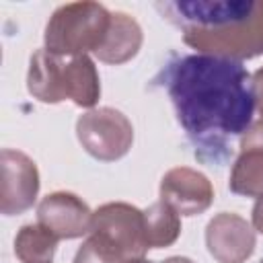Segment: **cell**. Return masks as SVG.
Listing matches in <instances>:
<instances>
[{"mask_svg":"<svg viewBox=\"0 0 263 263\" xmlns=\"http://www.w3.org/2000/svg\"><path fill=\"white\" fill-rule=\"evenodd\" d=\"M74 263H123V261L101 240L88 234V238L78 247L74 255Z\"/></svg>","mask_w":263,"mask_h":263,"instance_id":"16","label":"cell"},{"mask_svg":"<svg viewBox=\"0 0 263 263\" xmlns=\"http://www.w3.org/2000/svg\"><path fill=\"white\" fill-rule=\"evenodd\" d=\"M111 10L99 2H70L53 10L45 25L43 41L49 53L62 58L97 51L109 31Z\"/></svg>","mask_w":263,"mask_h":263,"instance_id":"3","label":"cell"},{"mask_svg":"<svg viewBox=\"0 0 263 263\" xmlns=\"http://www.w3.org/2000/svg\"><path fill=\"white\" fill-rule=\"evenodd\" d=\"M160 199L179 216H197L212 205L214 187L203 173L191 166H175L160 179Z\"/></svg>","mask_w":263,"mask_h":263,"instance_id":"8","label":"cell"},{"mask_svg":"<svg viewBox=\"0 0 263 263\" xmlns=\"http://www.w3.org/2000/svg\"><path fill=\"white\" fill-rule=\"evenodd\" d=\"M154 8L195 53L234 62L263 55V0H166Z\"/></svg>","mask_w":263,"mask_h":263,"instance_id":"2","label":"cell"},{"mask_svg":"<svg viewBox=\"0 0 263 263\" xmlns=\"http://www.w3.org/2000/svg\"><path fill=\"white\" fill-rule=\"evenodd\" d=\"M259 263H263V259H261V261H259Z\"/></svg>","mask_w":263,"mask_h":263,"instance_id":"21","label":"cell"},{"mask_svg":"<svg viewBox=\"0 0 263 263\" xmlns=\"http://www.w3.org/2000/svg\"><path fill=\"white\" fill-rule=\"evenodd\" d=\"M144 226L150 249L171 247L181 234V216L162 199L144 210Z\"/></svg>","mask_w":263,"mask_h":263,"instance_id":"15","label":"cell"},{"mask_svg":"<svg viewBox=\"0 0 263 263\" xmlns=\"http://www.w3.org/2000/svg\"><path fill=\"white\" fill-rule=\"evenodd\" d=\"M64 90L66 101L76 107L92 109L101 97V80L95 62L88 55L64 58Z\"/></svg>","mask_w":263,"mask_h":263,"instance_id":"13","label":"cell"},{"mask_svg":"<svg viewBox=\"0 0 263 263\" xmlns=\"http://www.w3.org/2000/svg\"><path fill=\"white\" fill-rule=\"evenodd\" d=\"M27 90L33 99L41 103H62L66 101L64 92V58L49 53L45 47L37 49L29 60L27 72Z\"/></svg>","mask_w":263,"mask_h":263,"instance_id":"11","label":"cell"},{"mask_svg":"<svg viewBox=\"0 0 263 263\" xmlns=\"http://www.w3.org/2000/svg\"><path fill=\"white\" fill-rule=\"evenodd\" d=\"M251 224L255 228V232L263 234V193L257 197L255 205H253V212H251Z\"/></svg>","mask_w":263,"mask_h":263,"instance_id":"18","label":"cell"},{"mask_svg":"<svg viewBox=\"0 0 263 263\" xmlns=\"http://www.w3.org/2000/svg\"><path fill=\"white\" fill-rule=\"evenodd\" d=\"M37 222L58 238H78L90 232L92 210L76 193L53 191L37 203Z\"/></svg>","mask_w":263,"mask_h":263,"instance_id":"9","label":"cell"},{"mask_svg":"<svg viewBox=\"0 0 263 263\" xmlns=\"http://www.w3.org/2000/svg\"><path fill=\"white\" fill-rule=\"evenodd\" d=\"M255 247L253 224L234 212H220L205 226V249L218 263H245Z\"/></svg>","mask_w":263,"mask_h":263,"instance_id":"7","label":"cell"},{"mask_svg":"<svg viewBox=\"0 0 263 263\" xmlns=\"http://www.w3.org/2000/svg\"><path fill=\"white\" fill-rule=\"evenodd\" d=\"M251 88H253V97H255V109L259 111V115L263 119V68H259L251 74Z\"/></svg>","mask_w":263,"mask_h":263,"instance_id":"17","label":"cell"},{"mask_svg":"<svg viewBox=\"0 0 263 263\" xmlns=\"http://www.w3.org/2000/svg\"><path fill=\"white\" fill-rule=\"evenodd\" d=\"M142 41H144V33H142V27L138 25V21L134 16H129L127 12L115 10V12H111L109 31H107L101 47L95 51V55L105 64L119 66L138 55Z\"/></svg>","mask_w":263,"mask_h":263,"instance_id":"12","label":"cell"},{"mask_svg":"<svg viewBox=\"0 0 263 263\" xmlns=\"http://www.w3.org/2000/svg\"><path fill=\"white\" fill-rule=\"evenodd\" d=\"M90 236L111 249L123 263L142 259L150 245L146 238L144 212L125 201H109L92 212Z\"/></svg>","mask_w":263,"mask_h":263,"instance_id":"4","label":"cell"},{"mask_svg":"<svg viewBox=\"0 0 263 263\" xmlns=\"http://www.w3.org/2000/svg\"><path fill=\"white\" fill-rule=\"evenodd\" d=\"M125 263H154V261H148V259H129V261H125Z\"/></svg>","mask_w":263,"mask_h":263,"instance_id":"20","label":"cell"},{"mask_svg":"<svg viewBox=\"0 0 263 263\" xmlns=\"http://www.w3.org/2000/svg\"><path fill=\"white\" fill-rule=\"evenodd\" d=\"M162 263H193V261L187 259V257H168V259L162 261Z\"/></svg>","mask_w":263,"mask_h":263,"instance_id":"19","label":"cell"},{"mask_svg":"<svg viewBox=\"0 0 263 263\" xmlns=\"http://www.w3.org/2000/svg\"><path fill=\"white\" fill-rule=\"evenodd\" d=\"M76 138L92 158L113 162L129 152L134 125L119 109L97 107L76 119Z\"/></svg>","mask_w":263,"mask_h":263,"instance_id":"5","label":"cell"},{"mask_svg":"<svg viewBox=\"0 0 263 263\" xmlns=\"http://www.w3.org/2000/svg\"><path fill=\"white\" fill-rule=\"evenodd\" d=\"M58 240L60 238L39 222L23 224L14 236V255L21 263H51Z\"/></svg>","mask_w":263,"mask_h":263,"instance_id":"14","label":"cell"},{"mask_svg":"<svg viewBox=\"0 0 263 263\" xmlns=\"http://www.w3.org/2000/svg\"><path fill=\"white\" fill-rule=\"evenodd\" d=\"M228 187L242 197H259L263 193V119L253 121L240 136Z\"/></svg>","mask_w":263,"mask_h":263,"instance_id":"10","label":"cell"},{"mask_svg":"<svg viewBox=\"0 0 263 263\" xmlns=\"http://www.w3.org/2000/svg\"><path fill=\"white\" fill-rule=\"evenodd\" d=\"M152 86L166 92L193 156L203 164H226L232 156L230 140L251 127L255 111L251 74L242 62L171 53Z\"/></svg>","mask_w":263,"mask_h":263,"instance_id":"1","label":"cell"},{"mask_svg":"<svg viewBox=\"0 0 263 263\" xmlns=\"http://www.w3.org/2000/svg\"><path fill=\"white\" fill-rule=\"evenodd\" d=\"M2 191L0 210L4 216H16L33 208L39 193V171L31 156L14 148H2Z\"/></svg>","mask_w":263,"mask_h":263,"instance_id":"6","label":"cell"}]
</instances>
